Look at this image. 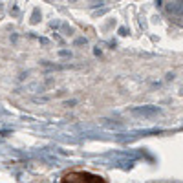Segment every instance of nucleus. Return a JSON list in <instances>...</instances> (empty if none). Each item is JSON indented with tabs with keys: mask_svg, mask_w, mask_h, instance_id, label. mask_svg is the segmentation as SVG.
Listing matches in <instances>:
<instances>
[{
	"mask_svg": "<svg viewBox=\"0 0 183 183\" xmlns=\"http://www.w3.org/2000/svg\"><path fill=\"white\" fill-rule=\"evenodd\" d=\"M62 183H106L102 178L90 172H70L62 178Z\"/></svg>",
	"mask_w": 183,
	"mask_h": 183,
	"instance_id": "f257e3e1",
	"label": "nucleus"
},
{
	"mask_svg": "<svg viewBox=\"0 0 183 183\" xmlns=\"http://www.w3.org/2000/svg\"><path fill=\"white\" fill-rule=\"evenodd\" d=\"M132 114H137V115H146V117H150V115H156V114H159V108H158V106H143V108H132Z\"/></svg>",
	"mask_w": 183,
	"mask_h": 183,
	"instance_id": "f03ea898",
	"label": "nucleus"
},
{
	"mask_svg": "<svg viewBox=\"0 0 183 183\" xmlns=\"http://www.w3.org/2000/svg\"><path fill=\"white\" fill-rule=\"evenodd\" d=\"M167 11L170 13V15H183V2L181 0H178V2H170V4H167Z\"/></svg>",
	"mask_w": 183,
	"mask_h": 183,
	"instance_id": "7ed1b4c3",
	"label": "nucleus"
},
{
	"mask_svg": "<svg viewBox=\"0 0 183 183\" xmlns=\"http://www.w3.org/2000/svg\"><path fill=\"white\" fill-rule=\"evenodd\" d=\"M41 20V11L39 9H33V15H31V24H37Z\"/></svg>",
	"mask_w": 183,
	"mask_h": 183,
	"instance_id": "20e7f679",
	"label": "nucleus"
},
{
	"mask_svg": "<svg viewBox=\"0 0 183 183\" xmlns=\"http://www.w3.org/2000/svg\"><path fill=\"white\" fill-rule=\"evenodd\" d=\"M59 55H61V57H72V53H70L68 50H61V51H59Z\"/></svg>",
	"mask_w": 183,
	"mask_h": 183,
	"instance_id": "39448f33",
	"label": "nucleus"
},
{
	"mask_svg": "<svg viewBox=\"0 0 183 183\" xmlns=\"http://www.w3.org/2000/svg\"><path fill=\"white\" fill-rule=\"evenodd\" d=\"M86 37H81V39H77V41H75V44H77V46H82V44H86Z\"/></svg>",
	"mask_w": 183,
	"mask_h": 183,
	"instance_id": "423d86ee",
	"label": "nucleus"
},
{
	"mask_svg": "<svg viewBox=\"0 0 183 183\" xmlns=\"http://www.w3.org/2000/svg\"><path fill=\"white\" fill-rule=\"evenodd\" d=\"M119 33H121V35H126V28H119Z\"/></svg>",
	"mask_w": 183,
	"mask_h": 183,
	"instance_id": "0eeeda50",
	"label": "nucleus"
},
{
	"mask_svg": "<svg viewBox=\"0 0 183 183\" xmlns=\"http://www.w3.org/2000/svg\"><path fill=\"white\" fill-rule=\"evenodd\" d=\"M92 2H99V4H101V2H102V0H92Z\"/></svg>",
	"mask_w": 183,
	"mask_h": 183,
	"instance_id": "6e6552de",
	"label": "nucleus"
},
{
	"mask_svg": "<svg viewBox=\"0 0 183 183\" xmlns=\"http://www.w3.org/2000/svg\"><path fill=\"white\" fill-rule=\"evenodd\" d=\"M72 2H75V0H72Z\"/></svg>",
	"mask_w": 183,
	"mask_h": 183,
	"instance_id": "1a4fd4ad",
	"label": "nucleus"
},
{
	"mask_svg": "<svg viewBox=\"0 0 183 183\" xmlns=\"http://www.w3.org/2000/svg\"><path fill=\"white\" fill-rule=\"evenodd\" d=\"M181 2H183V0H181Z\"/></svg>",
	"mask_w": 183,
	"mask_h": 183,
	"instance_id": "9d476101",
	"label": "nucleus"
}]
</instances>
